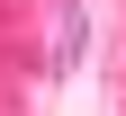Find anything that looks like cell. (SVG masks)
<instances>
[{"instance_id":"obj_1","label":"cell","mask_w":126,"mask_h":116,"mask_svg":"<svg viewBox=\"0 0 126 116\" xmlns=\"http://www.w3.org/2000/svg\"><path fill=\"white\" fill-rule=\"evenodd\" d=\"M81 36H90L81 0H63V36H54V72H72V63H81Z\"/></svg>"}]
</instances>
